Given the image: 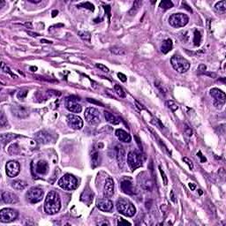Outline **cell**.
Segmentation results:
<instances>
[{
  "label": "cell",
  "mask_w": 226,
  "mask_h": 226,
  "mask_svg": "<svg viewBox=\"0 0 226 226\" xmlns=\"http://www.w3.org/2000/svg\"><path fill=\"white\" fill-rule=\"evenodd\" d=\"M61 209V201L59 194L55 191H50L47 197L45 198L44 202V211L48 215H55Z\"/></svg>",
  "instance_id": "cell-1"
},
{
  "label": "cell",
  "mask_w": 226,
  "mask_h": 226,
  "mask_svg": "<svg viewBox=\"0 0 226 226\" xmlns=\"http://www.w3.org/2000/svg\"><path fill=\"white\" fill-rule=\"evenodd\" d=\"M116 206H117L118 211L126 217H132L136 213V209H135L134 205L130 201H128L126 199H124V198L118 199L117 201Z\"/></svg>",
  "instance_id": "cell-2"
},
{
  "label": "cell",
  "mask_w": 226,
  "mask_h": 226,
  "mask_svg": "<svg viewBox=\"0 0 226 226\" xmlns=\"http://www.w3.org/2000/svg\"><path fill=\"white\" fill-rule=\"evenodd\" d=\"M171 64L172 67L174 68V70H176L179 73H185L190 68L189 61L180 56H178V55H174L171 57Z\"/></svg>",
  "instance_id": "cell-3"
},
{
  "label": "cell",
  "mask_w": 226,
  "mask_h": 226,
  "mask_svg": "<svg viewBox=\"0 0 226 226\" xmlns=\"http://www.w3.org/2000/svg\"><path fill=\"white\" fill-rule=\"evenodd\" d=\"M58 186L64 190L72 191L78 187V180L74 176L65 174L58 180Z\"/></svg>",
  "instance_id": "cell-4"
},
{
  "label": "cell",
  "mask_w": 226,
  "mask_h": 226,
  "mask_svg": "<svg viewBox=\"0 0 226 226\" xmlns=\"http://www.w3.org/2000/svg\"><path fill=\"white\" fill-rule=\"evenodd\" d=\"M189 21V18L185 13H174L169 18V23L173 27H183Z\"/></svg>",
  "instance_id": "cell-5"
},
{
  "label": "cell",
  "mask_w": 226,
  "mask_h": 226,
  "mask_svg": "<svg viewBox=\"0 0 226 226\" xmlns=\"http://www.w3.org/2000/svg\"><path fill=\"white\" fill-rule=\"evenodd\" d=\"M84 116H85L86 121L88 124L92 125V126L98 125L101 121V117H100L99 110L95 108H93V107H89V108L86 109Z\"/></svg>",
  "instance_id": "cell-6"
},
{
  "label": "cell",
  "mask_w": 226,
  "mask_h": 226,
  "mask_svg": "<svg viewBox=\"0 0 226 226\" xmlns=\"http://www.w3.org/2000/svg\"><path fill=\"white\" fill-rule=\"evenodd\" d=\"M127 163L132 171H134L143 164V160L141 155L136 151H131L127 156Z\"/></svg>",
  "instance_id": "cell-7"
},
{
  "label": "cell",
  "mask_w": 226,
  "mask_h": 226,
  "mask_svg": "<svg viewBox=\"0 0 226 226\" xmlns=\"http://www.w3.org/2000/svg\"><path fill=\"white\" fill-rule=\"evenodd\" d=\"M27 200L30 203H37L41 202L43 198V191L39 187H32L28 190L26 194Z\"/></svg>",
  "instance_id": "cell-8"
},
{
  "label": "cell",
  "mask_w": 226,
  "mask_h": 226,
  "mask_svg": "<svg viewBox=\"0 0 226 226\" xmlns=\"http://www.w3.org/2000/svg\"><path fill=\"white\" fill-rule=\"evenodd\" d=\"M18 217L16 210L11 209H3L0 211V219L2 223H10L14 221Z\"/></svg>",
  "instance_id": "cell-9"
},
{
  "label": "cell",
  "mask_w": 226,
  "mask_h": 226,
  "mask_svg": "<svg viewBox=\"0 0 226 226\" xmlns=\"http://www.w3.org/2000/svg\"><path fill=\"white\" fill-rule=\"evenodd\" d=\"M120 187H121V190L123 191V193H125L128 195H134L138 193L136 187L133 186V183L129 179H122V181L120 183Z\"/></svg>",
  "instance_id": "cell-10"
},
{
  "label": "cell",
  "mask_w": 226,
  "mask_h": 226,
  "mask_svg": "<svg viewBox=\"0 0 226 226\" xmlns=\"http://www.w3.org/2000/svg\"><path fill=\"white\" fill-rule=\"evenodd\" d=\"M79 98L76 96H69L66 98V108L73 113H80L81 111V105L78 103Z\"/></svg>",
  "instance_id": "cell-11"
},
{
  "label": "cell",
  "mask_w": 226,
  "mask_h": 226,
  "mask_svg": "<svg viewBox=\"0 0 226 226\" xmlns=\"http://www.w3.org/2000/svg\"><path fill=\"white\" fill-rule=\"evenodd\" d=\"M6 174L10 178H14L19 175L20 171V165L17 161H9L5 166Z\"/></svg>",
  "instance_id": "cell-12"
},
{
  "label": "cell",
  "mask_w": 226,
  "mask_h": 226,
  "mask_svg": "<svg viewBox=\"0 0 226 226\" xmlns=\"http://www.w3.org/2000/svg\"><path fill=\"white\" fill-rule=\"evenodd\" d=\"M138 183L140 184V186L141 187L142 189L146 190V191H151L152 187H153V183L149 178V176L148 175L147 172H141V174H139L138 176Z\"/></svg>",
  "instance_id": "cell-13"
},
{
  "label": "cell",
  "mask_w": 226,
  "mask_h": 226,
  "mask_svg": "<svg viewBox=\"0 0 226 226\" xmlns=\"http://www.w3.org/2000/svg\"><path fill=\"white\" fill-rule=\"evenodd\" d=\"M210 95L211 96L215 99V105L217 107H221L225 103L226 100V95L225 94V92H223L222 90L218 89V88H212L210 90Z\"/></svg>",
  "instance_id": "cell-14"
},
{
  "label": "cell",
  "mask_w": 226,
  "mask_h": 226,
  "mask_svg": "<svg viewBox=\"0 0 226 226\" xmlns=\"http://www.w3.org/2000/svg\"><path fill=\"white\" fill-rule=\"evenodd\" d=\"M66 121H67L68 126L72 129H74V130H80L83 126L82 119L79 116L73 115V114L68 115L67 118H66Z\"/></svg>",
  "instance_id": "cell-15"
},
{
  "label": "cell",
  "mask_w": 226,
  "mask_h": 226,
  "mask_svg": "<svg viewBox=\"0 0 226 226\" xmlns=\"http://www.w3.org/2000/svg\"><path fill=\"white\" fill-rule=\"evenodd\" d=\"M96 206L101 211H103V212H110L113 209V203L108 198L97 200Z\"/></svg>",
  "instance_id": "cell-16"
},
{
  "label": "cell",
  "mask_w": 226,
  "mask_h": 226,
  "mask_svg": "<svg viewBox=\"0 0 226 226\" xmlns=\"http://www.w3.org/2000/svg\"><path fill=\"white\" fill-rule=\"evenodd\" d=\"M33 171H35L36 174L38 175H46L49 171V164L46 161L40 160L37 163H35L34 167L33 168Z\"/></svg>",
  "instance_id": "cell-17"
},
{
  "label": "cell",
  "mask_w": 226,
  "mask_h": 226,
  "mask_svg": "<svg viewBox=\"0 0 226 226\" xmlns=\"http://www.w3.org/2000/svg\"><path fill=\"white\" fill-rule=\"evenodd\" d=\"M114 194V181L111 178H108L105 181L103 187L104 198H110Z\"/></svg>",
  "instance_id": "cell-18"
},
{
  "label": "cell",
  "mask_w": 226,
  "mask_h": 226,
  "mask_svg": "<svg viewBox=\"0 0 226 226\" xmlns=\"http://www.w3.org/2000/svg\"><path fill=\"white\" fill-rule=\"evenodd\" d=\"M11 111L12 114L19 118H25L27 117H28L29 113L27 110L26 108H24L23 106L20 105H13L11 106Z\"/></svg>",
  "instance_id": "cell-19"
},
{
  "label": "cell",
  "mask_w": 226,
  "mask_h": 226,
  "mask_svg": "<svg viewBox=\"0 0 226 226\" xmlns=\"http://www.w3.org/2000/svg\"><path fill=\"white\" fill-rule=\"evenodd\" d=\"M116 155H117V161L118 164V167L122 169L126 163V152L122 146L116 147Z\"/></svg>",
  "instance_id": "cell-20"
},
{
  "label": "cell",
  "mask_w": 226,
  "mask_h": 226,
  "mask_svg": "<svg viewBox=\"0 0 226 226\" xmlns=\"http://www.w3.org/2000/svg\"><path fill=\"white\" fill-rule=\"evenodd\" d=\"M35 140L39 143L47 144L52 141L51 135L46 131H40L35 134Z\"/></svg>",
  "instance_id": "cell-21"
},
{
  "label": "cell",
  "mask_w": 226,
  "mask_h": 226,
  "mask_svg": "<svg viewBox=\"0 0 226 226\" xmlns=\"http://www.w3.org/2000/svg\"><path fill=\"white\" fill-rule=\"evenodd\" d=\"M2 200L7 204H16L19 202L18 196L11 192H4L2 194Z\"/></svg>",
  "instance_id": "cell-22"
},
{
  "label": "cell",
  "mask_w": 226,
  "mask_h": 226,
  "mask_svg": "<svg viewBox=\"0 0 226 226\" xmlns=\"http://www.w3.org/2000/svg\"><path fill=\"white\" fill-rule=\"evenodd\" d=\"M115 134H116V136L118 137V139L120 141H123V142H126V143H129L131 141V140H132L130 134L128 133H126V131H124L123 129L116 130Z\"/></svg>",
  "instance_id": "cell-23"
},
{
  "label": "cell",
  "mask_w": 226,
  "mask_h": 226,
  "mask_svg": "<svg viewBox=\"0 0 226 226\" xmlns=\"http://www.w3.org/2000/svg\"><path fill=\"white\" fill-rule=\"evenodd\" d=\"M172 41L171 39H166L163 42L162 45H161V51L164 53V54H167L169 51L171 50L172 49Z\"/></svg>",
  "instance_id": "cell-24"
},
{
  "label": "cell",
  "mask_w": 226,
  "mask_h": 226,
  "mask_svg": "<svg viewBox=\"0 0 226 226\" xmlns=\"http://www.w3.org/2000/svg\"><path fill=\"white\" fill-rule=\"evenodd\" d=\"M18 137H19V136L15 133H3V134H1L0 139H1V142L3 144H6L11 141H14Z\"/></svg>",
  "instance_id": "cell-25"
},
{
  "label": "cell",
  "mask_w": 226,
  "mask_h": 226,
  "mask_svg": "<svg viewBox=\"0 0 226 226\" xmlns=\"http://www.w3.org/2000/svg\"><path fill=\"white\" fill-rule=\"evenodd\" d=\"M103 114H104L105 119H106L109 123H110V124H112V125H118V124H119V119H118L115 115H113L112 113H110V112L105 110V111L103 112Z\"/></svg>",
  "instance_id": "cell-26"
},
{
  "label": "cell",
  "mask_w": 226,
  "mask_h": 226,
  "mask_svg": "<svg viewBox=\"0 0 226 226\" xmlns=\"http://www.w3.org/2000/svg\"><path fill=\"white\" fill-rule=\"evenodd\" d=\"M91 162H92V167L95 168L99 165L100 164V155L97 150L93 149L91 153Z\"/></svg>",
  "instance_id": "cell-27"
},
{
  "label": "cell",
  "mask_w": 226,
  "mask_h": 226,
  "mask_svg": "<svg viewBox=\"0 0 226 226\" xmlns=\"http://www.w3.org/2000/svg\"><path fill=\"white\" fill-rule=\"evenodd\" d=\"M27 183L23 180H14L12 183H11V187L12 188H14L15 190H18V191H21V190H24L26 187H27Z\"/></svg>",
  "instance_id": "cell-28"
},
{
  "label": "cell",
  "mask_w": 226,
  "mask_h": 226,
  "mask_svg": "<svg viewBox=\"0 0 226 226\" xmlns=\"http://www.w3.org/2000/svg\"><path fill=\"white\" fill-rule=\"evenodd\" d=\"M215 10L219 12V13H225L226 11V1L225 0H223V1H220L218 3L216 4L215 5Z\"/></svg>",
  "instance_id": "cell-29"
},
{
  "label": "cell",
  "mask_w": 226,
  "mask_h": 226,
  "mask_svg": "<svg viewBox=\"0 0 226 226\" xmlns=\"http://www.w3.org/2000/svg\"><path fill=\"white\" fill-rule=\"evenodd\" d=\"M110 51L114 55H117V56H123L126 54V50L119 46H114V47L110 48Z\"/></svg>",
  "instance_id": "cell-30"
},
{
  "label": "cell",
  "mask_w": 226,
  "mask_h": 226,
  "mask_svg": "<svg viewBox=\"0 0 226 226\" xmlns=\"http://www.w3.org/2000/svg\"><path fill=\"white\" fill-rule=\"evenodd\" d=\"M78 34L80 35V37L82 40H84V41H86L88 42H90V41H91V34H90L89 32H88V31H79Z\"/></svg>",
  "instance_id": "cell-31"
},
{
  "label": "cell",
  "mask_w": 226,
  "mask_h": 226,
  "mask_svg": "<svg viewBox=\"0 0 226 226\" xmlns=\"http://www.w3.org/2000/svg\"><path fill=\"white\" fill-rule=\"evenodd\" d=\"M159 6L163 10H168V9H171V7H173V3L170 0H164L160 3Z\"/></svg>",
  "instance_id": "cell-32"
},
{
  "label": "cell",
  "mask_w": 226,
  "mask_h": 226,
  "mask_svg": "<svg viewBox=\"0 0 226 226\" xmlns=\"http://www.w3.org/2000/svg\"><path fill=\"white\" fill-rule=\"evenodd\" d=\"M202 42V34L199 30H195L194 31V42L195 46H199L201 44Z\"/></svg>",
  "instance_id": "cell-33"
},
{
  "label": "cell",
  "mask_w": 226,
  "mask_h": 226,
  "mask_svg": "<svg viewBox=\"0 0 226 226\" xmlns=\"http://www.w3.org/2000/svg\"><path fill=\"white\" fill-rule=\"evenodd\" d=\"M141 1H135L134 3H133V8L130 10V11H129V14L130 15H134L136 12H137V11L139 10V8H140V6L141 5Z\"/></svg>",
  "instance_id": "cell-34"
},
{
  "label": "cell",
  "mask_w": 226,
  "mask_h": 226,
  "mask_svg": "<svg viewBox=\"0 0 226 226\" xmlns=\"http://www.w3.org/2000/svg\"><path fill=\"white\" fill-rule=\"evenodd\" d=\"M114 89H115V92L122 98H125L126 97V92L124 91V89L119 86V85H115L114 86Z\"/></svg>",
  "instance_id": "cell-35"
},
{
  "label": "cell",
  "mask_w": 226,
  "mask_h": 226,
  "mask_svg": "<svg viewBox=\"0 0 226 226\" xmlns=\"http://www.w3.org/2000/svg\"><path fill=\"white\" fill-rule=\"evenodd\" d=\"M78 7H83V8H87V9H88V10H90V11H94L95 10V6L91 4V3H89V2H85V3H81V4H78L77 5Z\"/></svg>",
  "instance_id": "cell-36"
},
{
  "label": "cell",
  "mask_w": 226,
  "mask_h": 226,
  "mask_svg": "<svg viewBox=\"0 0 226 226\" xmlns=\"http://www.w3.org/2000/svg\"><path fill=\"white\" fill-rule=\"evenodd\" d=\"M1 69H2V71L4 72H6V73H9L10 75H11L12 77H14V78H17V76L16 75H14L12 72H11V71L10 70V68L4 63V62H2L1 63Z\"/></svg>",
  "instance_id": "cell-37"
},
{
  "label": "cell",
  "mask_w": 226,
  "mask_h": 226,
  "mask_svg": "<svg viewBox=\"0 0 226 226\" xmlns=\"http://www.w3.org/2000/svg\"><path fill=\"white\" fill-rule=\"evenodd\" d=\"M167 105H168V107H169V108H170L172 111H176V110L179 109L178 104H177L175 102L171 101V100H170V101H168V102H167Z\"/></svg>",
  "instance_id": "cell-38"
},
{
  "label": "cell",
  "mask_w": 226,
  "mask_h": 226,
  "mask_svg": "<svg viewBox=\"0 0 226 226\" xmlns=\"http://www.w3.org/2000/svg\"><path fill=\"white\" fill-rule=\"evenodd\" d=\"M27 92H28V90L26 89V88H23V89L19 90V93H18V98H19V99H24V98L27 96Z\"/></svg>",
  "instance_id": "cell-39"
},
{
  "label": "cell",
  "mask_w": 226,
  "mask_h": 226,
  "mask_svg": "<svg viewBox=\"0 0 226 226\" xmlns=\"http://www.w3.org/2000/svg\"><path fill=\"white\" fill-rule=\"evenodd\" d=\"M159 168V171H160V173H161V175H162V179H163V181H164V186H167L168 185V179H167V177H166V175H165V173H164V171L162 170V168H161V166H159L158 167Z\"/></svg>",
  "instance_id": "cell-40"
},
{
  "label": "cell",
  "mask_w": 226,
  "mask_h": 226,
  "mask_svg": "<svg viewBox=\"0 0 226 226\" xmlns=\"http://www.w3.org/2000/svg\"><path fill=\"white\" fill-rule=\"evenodd\" d=\"M6 124H7V118H5L4 114L2 112L1 113V117H0V125H1L2 127H4Z\"/></svg>",
  "instance_id": "cell-41"
},
{
  "label": "cell",
  "mask_w": 226,
  "mask_h": 226,
  "mask_svg": "<svg viewBox=\"0 0 226 226\" xmlns=\"http://www.w3.org/2000/svg\"><path fill=\"white\" fill-rule=\"evenodd\" d=\"M95 66L97 67V68H99L101 71H103V72H110V70H109V68L108 67H106L104 65H103V64H95Z\"/></svg>",
  "instance_id": "cell-42"
},
{
  "label": "cell",
  "mask_w": 226,
  "mask_h": 226,
  "mask_svg": "<svg viewBox=\"0 0 226 226\" xmlns=\"http://www.w3.org/2000/svg\"><path fill=\"white\" fill-rule=\"evenodd\" d=\"M118 225H120V226H123V225H131V224L129 223V222H127V221H126L125 219H123V218H118Z\"/></svg>",
  "instance_id": "cell-43"
},
{
  "label": "cell",
  "mask_w": 226,
  "mask_h": 226,
  "mask_svg": "<svg viewBox=\"0 0 226 226\" xmlns=\"http://www.w3.org/2000/svg\"><path fill=\"white\" fill-rule=\"evenodd\" d=\"M180 34H183V35H180L181 40H182L184 42H187V41H188V38H189V36H188V33H187V31H185V32H181Z\"/></svg>",
  "instance_id": "cell-44"
},
{
  "label": "cell",
  "mask_w": 226,
  "mask_h": 226,
  "mask_svg": "<svg viewBox=\"0 0 226 226\" xmlns=\"http://www.w3.org/2000/svg\"><path fill=\"white\" fill-rule=\"evenodd\" d=\"M206 69H207V66H206L205 65H203V64H201V65H199L197 71H198V72H199L200 74H203V73L205 72Z\"/></svg>",
  "instance_id": "cell-45"
},
{
  "label": "cell",
  "mask_w": 226,
  "mask_h": 226,
  "mask_svg": "<svg viewBox=\"0 0 226 226\" xmlns=\"http://www.w3.org/2000/svg\"><path fill=\"white\" fill-rule=\"evenodd\" d=\"M183 161L188 165V167L191 169V170H193L194 169V164H193V162L189 159V158H187V157H184L183 158Z\"/></svg>",
  "instance_id": "cell-46"
},
{
  "label": "cell",
  "mask_w": 226,
  "mask_h": 226,
  "mask_svg": "<svg viewBox=\"0 0 226 226\" xmlns=\"http://www.w3.org/2000/svg\"><path fill=\"white\" fill-rule=\"evenodd\" d=\"M185 133H186L188 137H191V136H192V134H193V132H192V130H191V128H190V127L186 126V128H185Z\"/></svg>",
  "instance_id": "cell-47"
},
{
  "label": "cell",
  "mask_w": 226,
  "mask_h": 226,
  "mask_svg": "<svg viewBox=\"0 0 226 226\" xmlns=\"http://www.w3.org/2000/svg\"><path fill=\"white\" fill-rule=\"evenodd\" d=\"M118 77L119 78V80H120L121 81H123V82H126V76L125 74H123V73H121V72H118Z\"/></svg>",
  "instance_id": "cell-48"
},
{
  "label": "cell",
  "mask_w": 226,
  "mask_h": 226,
  "mask_svg": "<svg viewBox=\"0 0 226 226\" xmlns=\"http://www.w3.org/2000/svg\"><path fill=\"white\" fill-rule=\"evenodd\" d=\"M104 10H105V11H106V13L109 17V19H110V5H105Z\"/></svg>",
  "instance_id": "cell-49"
},
{
  "label": "cell",
  "mask_w": 226,
  "mask_h": 226,
  "mask_svg": "<svg viewBox=\"0 0 226 226\" xmlns=\"http://www.w3.org/2000/svg\"><path fill=\"white\" fill-rule=\"evenodd\" d=\"M197 156L201 158V162H202V163H205V162H206V158H205V157H203V156H202V152H201V151H199V152H198Z\"/></svg>",
  "instance_id": "cell-50"
},
{
  "label": "cell",
  "mask_w": 226,
  "mask_h": 226,
  "mask_svg": "<svg viewBox=\"0 0 226 226\" xmlns=\"http://www.w3.org/2000/svg\"><path fill=\"white\" fill-rule=\"evenodd\" d=\"M88 101L89 103H95V104H98V105L103 106V103H99V102H96V101H95V100H93V99L88 98Z\"/></svg>",
  "instance_id": "cell-51"
},
{
  "label": "cell",
  "mask_w": 226,
  "mask_h": 226,
  "mask_svg": "<svg viewBox=\"0 0 226 226\" xmlns=\"http://www.w3.org/2000/svg\"><path fill=\"white\" fill-rule=\"evenodd\" d=\"M203 74L208 75V76H210L211 78H217V74L214 73V72H204Z\"/></svg>",
  "instance_id": "cell-52"
},
{
  "label": "cell",
  "mask_w": 226,
  "mask_h": 226,
  "mask_svg": "<svg viewBox=\"0 0 226 226\" xmlns=\"http://www.w3.org/2000/svg\"><path fill=\"white\" fill-rule=\"evenodd\" d=\"M189 187L192 191H194V190L196 189V185L194 183H189Z\"/></svg>",
  "instance_id": "cell-53"
},
{
  "label": "cell",
  "mask_w": 226,
  "mask_h": 226,
  "mask_svg": "<svg viewBox=\"0 0 226 226\" xmlns=\"http://www.w3.org/2000/svg\"><path fill=\"white\" fill-rule=\"evenodd\" d=\"M171 200L173 202H176V200H175V195H174V191H173V190L171 192Z\"/></svg>",
  "instance_id": "cell-54"
},
{
  "label": "cell",
  "mask_w": 226,
  "mask_h": 226,
  "mask_svg": "<svg viewBox=\"0 0 226 226\" xmlns=\"http://www.w3.org/2000/svg\"><path fill=\"white\" fill-rule=\"evenodd\" d=\"M183 5L185 6V8H186V9H187L189 11H191V12H192V9H191V8H189V6H188L186 3H183Z\"/></svg>",
  "instance_id": "cell-55"
},
{
  "label": "cell",
  "mask_w": 226,
  "mask_h": 226,
  "mask_svg": "<svg viewBox=\"0 0 226 226\" xmlns=\"http://www.w3.org/2000/svg\"><path fill=\"white\" fill-rule=\"evenodd\" d=\"M27 34H31L32 36H38V35H39V34H36V33H32V32H28V31H27Z\"/></svg>",
  "instance_id": "cell-56"
},
{
  "label": "cell",
  "mask_w": 226,
  "mask_h": 226,
  "mask_svg": "<svg viewBox=\"0 0 226 226\" xmlns=\"http://www.w3.org/2000/svg\"><path fill=\"white\" fill-rule=\"evenodd\" d=\"M41 42H44V43H52L51 41H47V40H44V39H42Z\"/></svg>",
  "instance_id": "cell-57"
},
{
  "label": "cell",
  "mask_w": 226,
  "mask_h": 226,
  "mask_svg": "<svg viewBox=\"0 0 226 226\" xmlns=\"http://www.w3.org/2000/svg\"><path fill=\"white\" fill-rule=\"evenodd\" d=\"M57 13H58L57 11H52V17H55Z\"/></svg>",
  "instance_id": "cell-58"
},
{
  "label": "cell",
  "mask_w": 226,
  "mask_h": 226,
  "mask_svg": "<svg viewBox=\"0 0 226 226\" xmlns=\"http://www.w3.org/2000/svg\"><path fill=\"white\" fill-rule=\"evenodd\" d=\"M29 2H31V3H40L41 2V0H35V1H33V0H29Z\"/></svg>",
  "instance_id": "cell-59"
},
{
  "label": "cell",
  "mask_w": 226,
  "mask_h": 226,
  "mask_svg": "<svg viewBox=\"0 0 226 226\" xmlns=\"http://www.w3.org/2000/svg\"><path fill=\"white\" fill-rule=\"evenodd\" d=\"M30 69H31V70H34V71H36V70H37V67H31Z\"/></svg>",
  "instance_id": "cell-60"
},
{
  "label": "cell",
  "mask_w": 226,
  "mask_h": 226,
  "mask_svg": "<svg viewBox=\"0 0 226 226\" xmlns=\"http://www.w3.org/2000/svg\"><path fill=\"white\" fill-rule=\"evenodd\" d=\"M198 191H199V194L202 195V190H198Z\"/></svg>",
  "instance_id": "cell-61"
}]
</instances>
